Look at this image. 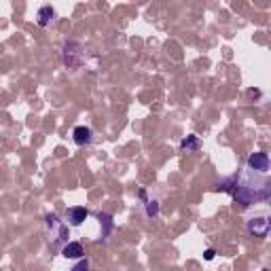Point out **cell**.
I'll use <instances>...</instances> for the list:
<instances>
[{
    "instance_id": "cell-3",
    "label": "cell",
    "mask_w": 271,
    "mask_h": 271,
    "mask_svg": "<svg viewBox=\"0 0 271 271\" xmlns=\"http://www.w3.org/2000/svg\"><path fill=\"white\" fill-rule=\"evenodd\" d=\"M248 169L254 174H267L269 172V157L267 153H252L248 157Z\"/></svg>"
},
{
    "instance_id": "cell-1",
    "label": "cell",
    "mask_w": 271,
    "mask_h": 271,
    "mask_svg": "<svg viewBox=\"0 0 271 271\" xmlns=\"http://www.w3.org/2000/svg\"><path fill=\"white\" fill-rule=\"evenodd\" d=\"M47 227L49 231H51V237H53V244H59V242H66V239L70 237V231L68 227L59 220L55 214H47Z\"/></svg>"
},
{
    "instance_id": "cell-14",
    "label": "cell",
    "mask_w": 271,
    "mask_h": 271,
    "mask_svg": "<svg viewBox=\"0 0 271 271\" xmlns=\"http://www.w3.org/2000/svg\"><path fill=\"white\" fill-rule=\"evenodd\" d=\"M263 271H267V269H263Z\"/></svg>"
},
{
    "instance_id": "cell-10",
    "label": "cell",
    "mask_w": 271,
    "mask_h": 271,
    "mask_svg": "<svg viewBox=\"0 0 271 271\" xmlns=\"http://www.w3.org/2000/svg\"><path fill=\"white\" fill-rule=\"evenodd\" d=\"M144 212H146V216H157L159 214V202L157 199H144Z\"/></svg>"
},
{
    "instance_id": "cell-13",
    "label": "cell",
    "mask_w": 271,
    "mask_h": 271,
    "mask_svg": "<svg viewBox=\"0 0 271 271\" xmlns=\"http://www.w3.org/2000/svg\"><path fill=\"white\" fill-rule=\"evenodd\" d=\"M214 256H216V252H214V250H212V248H208V250H206V252H204V258H206V260H212Z\"/></svg>"
},
{
    "instance_id": "cell-5",
    "label": "cell",
    "mask_w": 271,
    "mask_h": 271,
    "mask_svg": "<svg viewBox=\"0 0 271 271\" xmlns=\"http://www.w3.org/2000/svg\"><path fill=\"white\" fill-rule=\"evenodd\" d=\"M68 220H70V225L72 227H78V225H83L85 220H87V216H89V210L87 208H83V206H74V208H70L68 210Z\"/></svg>"
},
{
    "instance_id": "cell-9",
    "label": "cell",
    "mask_w": 271,
    "mask_h": 271,
    "mask_svg": "<svg viewBox=\"0 0 271 271\" xmlns=\"http://www.w3.org/2000/svg\"><path fill=\"white\" fill-rule=\"evenodd\" d=\"M199 138L197 136H187L183 142H180V150H183V153H195V150L199 148Z\"/></svg>"
},
{
    "instance_id": "cell-4",
    "label": "cell",
    "mask_w": 271,
    "mask_h": 271,
    "mask_svg": "<svg viewBox=\"0 0 271 271\" xmlns=\"http://www.w3.org/2000/svg\"><path fill=\"white\" fill-rule=\"evenodd\" d=\"M72 140L78 144V146H85L89 144L94 140V132H92V127H87V125H76L72 129Z\"/></svg>"
},
{
    "instance_id": "cell-2",
    "label": "cell",
    "mask_w": 271,
    "mask_h": 271,
    "mask_svg": "<svg viewBox=\"0 0 271 271\" xmlns=\"http://www.w3.org/2000/svg\"><path fill=\"white\" fill-rule=\"evenodd\" d=\"M248 233L254 235V237H267V233H269V218L265 214L252 216L248 220Z\"/></svg>"
},
{
    "instance_id": "cell-11",
    "label": "cell",
    "mask_w": 271,
    "mask_h": 271,
    "mask_svg": "<svg viewBox=\"0 0 271 271\" xmlns=\"http://www.w3.org/2000/svg\"><path fill=\"white\" fill-rule=\"evenodd\" d=\"M98 218H100V223L104 225V231H102V237H106L110 231H113V216H108V214H102L100 212L98 214Z\"/></svg>"
},
{
    "instance_id": "cell-8",
    "label": "cell",
    "mask_w": 271,
    "mask_h": 271,
    "mask_svg": "<svg viewBox=\"0 0 271 271\" xmlns=\"http://www.w3.org/2000/svg\"><path fill=\"white\" fill-rule=\"evenodd\" d=\"M55 19V11H53V7H49V5H45V7H41L38 9V13H36V22H38V26H49Z\"/></svg>"
},
{
    "instance_id": "cell-6",
    "label": "cell",
    "mask_w": 271,
    "mask_h": 271,
    "mask_svg": "<svg viewBox=\"0 0 271 271\" xmlns=\"http://www.w3.org/2000/svg\"><path fill=\"white\" fill-rule=\"evenodd\" d=\"M76 55L78 57H83V53H81V47H78L76 43H68L66 47H64V57H66V64L68 66H78L81 62L76 59Z\"/></svg>"
},
{
    "instance_id": "cell-12",
    "label": "cell",
    "mask_w": 271,
    "mask_h": 271,
    "mask_svg": "<svg viewBox=\"0 0 271 271\" xmlns=\"http://www.w3.org/2000/svg\"><path fill=\"white\" fill-rule=\"evenodd\" d=\"M70 271H89V260H87V258H81Z\"/></svg>"
},
{
    "instance_id": "cell-7",
    "label": "cell",
    "mask_w": 271,
    "mask_h": 271,
    "mask_svg": "<svg viewBox=\"0 0 271 271\" xmlns=\"http://www.w3.org/2000/svg\"><path fill=\"white\" fill-rule=\"evenodd\" d=\"M62 254L66 258H83L85 256V250L81 242H66L62 248Z\"/></svg>"
}]
</instances>
